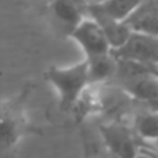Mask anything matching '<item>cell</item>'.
<instances>
[{"mask_svg": "<svg viewBox=\"0 0 158 158\" xmlns=\"http://www.w3.org/2000/svg\"><path fill=\"white\" fill-rule=\"evenodd\" d=\"M68 36L79 44L85 53V58L98 57L111 52L100 27L89 17H85Z\"/></svg>", "mask_w": 158, "mask_h": 158, "instance_id": "cell-5", "label": "cell"}, {"mask_svg": "<svg viewBox=\"0 0 158 158\" xmlns=\"http://www.w3.org/2000/svg\"><path fill=\"white\" fill-rule=\"evenodd\" d=\"M32 85H25L15 96L0 101V154L11 150L28 133L35 132L27 117Z\"/></svg>", "mask_w": 158, "mask_h": 158, "instance_id": "cell-1", "label": "cell"}, {"mask_svg": "<svg viewBox=\"0 0 158 158\" xmlns=\"http://www.w3.org/2000/svg\"><path fill=\"white\" fill-rule=\"evenodd\" d=\"M132 132L135 133L136 139L154 144L158 136V117L156 110H144L137 112Z\"/></svg>", "mask_w": 158, "mask_h": 158, "instance_id": "cell-12", "label": "cell"}, {"mask_svg": "<svg viewBox=\"0 0 158 158\" xmlns=\"http://www.w3.org/2000/svg\"><path fill=\"white\" fill-rule=\"evenodd\" d=\"M103 2H106V0H86V4L87 6H97Z\"/></svg>", "mask_w": 158, "mask_h": 158, "instance_id": "cell-15", "label": "cell"}, {"mask_svg": "<svg viewBox=\"0 0 158 158\" xmlns=\"http://www.w3.org/2000/svg\"><path fill=\"white\" fill-rule=\"evenodd\" d=\"M47 2H50V0H47Z\"/></svg>", "mask_w": 158, "mask_h": 158, "instance_id": "cell-16", "label": "cell"}, {"mask_svg": "<svg viewBox=\"0 0 158 158\" xmlns=\"http://www.w3.org/2000/svg\"><path fill=\"white\" fill-rule=\"evenodd\" d=\"M110 85H114L115 87H118L128 97H132L140 103L147 104L151 110H156L158 98L157 74L140 75V77L129 78Z\"/></svg>", "mask_w": 158, "mask_h": 158, "instance_id": "cell-6", "label": "cell"}, {"mask_svg": "<svg viewBox=\"0 0 158 158\" xmlns=\"http://www.w3.org/2000/svg\"><path fill=\"white\" fill-rule=\"evenodd\" d=\"M112 57L142 65L156 67L158 64V36L131 33L121 47L112 50Z\"/></svg>", "mask_w": 158, "mask_h": 158, "instance_id": "cell-3", "label": "cell"}, {"mask_svg": "<svg viewBox=\"0 0 158 158\" xmlns=\"http://www.w3.org/2000/svg\"><path fill=\"white\" fill-rule=\"evenodd\" d=\"M86 17L92 18L100 27L111 52L122 46L126 42V39L129 38V35L132 33L122 21H115V19H111L108 17H104L97 11L92 10V8L86 10Z\"/></svg>", "mask_w": 158, "mask_h": 158, "instance_id": "cell-8", "label": "cell"}, {"mask_svg": "<svg viewBox=\"0 0 158 158\" xmlns=\"http://www.w3.org/2000/svg\"><path fill=\"white\" fill-rule=\"evenodd\" d=\"M71 2H74L75 4L78 6L79 8H82V10L86 13V10H87V4H86V0H71Z\"/></svg>", "mask_w": 158, "mask_h": 158, "instance_id": "cell-14", "label": "cell"}, {"mask_svg": "<svg viewBox=\"0 0 158 158\" xmlns=\"http://www.w3.org/2000/svg\"><path fill=\"white\" fill-rule=\"evenodd\" d=\"M49 3L54 18L60 22L68 35L86 17V13L71 0H50Z\"/></svg>", "mask_w": 158, "mask_h": 158, "instance_id": "cell-10", "label": "cell"}, {"mask_svg": "<svg viewBox=\"0 0 158 158\" xmlns=\"http://www.w3.org/2000/svg\"><path fill=\"white\" fill-rule=\"evenodd\" d=\"M132 33L158 35V3L157 0H143L142 4L123 21Z\"/></svg>", "mask_w": 158, "mask_h": 158, "instance_id": "cell-7", "label": "cell"}, {"mask_svg": "<svg viewBox=\"0 0 158 158\" xmlns=\"http://www.w3.org/2000/svg\"><path fill=\"white\" fill-rule=\"evenodd\" d=\"M143 0H106L97 6H87V8L100 13L115 21H125L140 4Z\"/></svg>", "mask_w": 158, "mask_h": 158, "instance_id": "cell-11", "label": "cell"}, {"mask_svg": "<svg viewBox=\"0 0 158 158\" xmlns=\"http://www.w3.org/2000/svg\"><path fill=\"white\" fill-rule=\"evenodd\" d=\"M136 158H156V153L154 151H148V150H144V148L140 147L139 148V153H137Z\"/></svg>", "mask_w": 158, "mask_h": 158, "instance_id": "cell-13", "label": "cell"}, {"mask_svg": "<svg viewBox=\"0 0 158 158\" xmlns=\"http://www.w3.org/2000/svg\"><path fill=\"white\" fill-rule=\"evenodd\" d=\"M100 133L112 158H136L139 153L137 139L132 129L121 122H110L100 126Z\"/></svg>", "mask_w": 158, "mask_h": 158, "instance_id": "cell-4", "label": "cell"}, {"mask_svg": "<svg viewBox=\"0 0 158 158\" xmlns=\"http://www.w3.org/2000/svg\"><path fill=\"white\" fill-rule=\"evenodd\" d=\"M85 63H86L89 87L108 85L117 71V60L112 57L111 52L108 54L98 56V57L85 58Z\"/></svg>", "mask_w": 158, "mask_h": 158, "instance_id": "cell-9", "label": "cell"}, {"mask_svg": "<svg viewBox=\"0 0 158 158\" xmlns=\"http://www.w3.org/2000/svg\"><path fill=\"white\" fill-rule=\"evenodd\" d=\"M44 79L56 89L63 111L75 108L79 98L89 87L85 60L69 67H50L44 72Z\"/></svg>", "mask_w": 158, "mask_h": 158, "instance_id": "cell-2", "label": "cell"}]
</instances>
